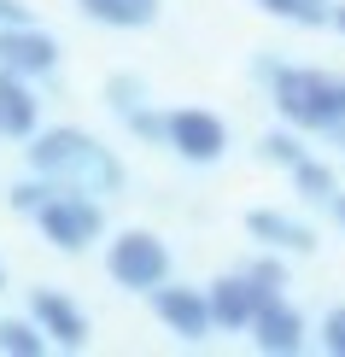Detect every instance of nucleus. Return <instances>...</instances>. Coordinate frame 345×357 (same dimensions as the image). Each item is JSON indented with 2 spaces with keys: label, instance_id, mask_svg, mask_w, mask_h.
<instances>
[{
  "label": "nucleus",
  "instance_id": "23",
  "mask_svg": "<svg viewBox=\"0 0 345 357\" xmlns=\"http://www.w3.org/2000/svg\"><path fill=\"white\" fill-rule=\"evenodd\" d=\"M0 287H6V264H0Z\"/></svg>",
  "mask_w": 345,
  "mask_h": 357
},
{
  "label": "nucleus",
  "instance_id": "20",
  "mask_svg": "<svg viewBox=\"0 0 345 357\" xmlns=\"http://www.w3.org/2000/svg\"><path fill=\"white\" fill-rule=\"evenodd\" d=\"M322 346L334 351V357H345V305H334V310L322 317Z\"/></svg>",
  "mask_w": 345,
  "mask_h": 357
},
{
  "label": "nucleus",
  "instance_id": "14",
  "mask_svg": "<svg viewBox=\"0 0 345 357\" xmlns=\"http://www.w3.org/2000/svg\"><path fill=\"white\" fill-rule=\"evenodd\" d=\"M158 6L164 0H77V12L100 29H146L158 24Z\"/></svg>",
  "mask_w": 345,
  "mask_h": 357
},
{
  "label": "nucleus",
  "instance_id": "17",
  "mask_svg": "<svg viewBox=\"0 0 345 357\" xmlns=\"http://www.w3.org/2000/svg\"><path fill=\"white\" fill-rule=\"evenodd\" d=\"M287 176H293V188L305 193V199H316V205H334L339 182H334V170H328V165H316V158H305V165H293Z\"/></svg>",
  "mask_w": 345,
  "mask_h": 357
},
{
  "label": "nucleus",
  "instance_id": "9",
  "mask_svg": "<svg viewBox=\"0 0 345 357\" xmlns=\"http://www.w3.org/2000/svg\"><path fill=\"white\" fill-rule=\"evenodd\" d=\"M29 317L41 322V334L53 340L59 351H82L88 346V310L59 287H36L29 293Z\"/></svg>",
  "mask_w": 345,
  "mask_h": 357
},
{
  "label": "nucleus",
  "instance_id": "12",
  "mask_svg": "<svg viewBox=\"0 0 345 357\" xmlns=\"http://www.w3.org/2000/svg\"><path fill=\"white\" fill-rule=\"evenodd\" d=\"M252 346L269 351V357H293L298 346H305V317H298V310L275 293V299L252 317Z\"/></svg>",
  "mask_w": 345,
  "mask_h": 357
},
{
  "label": "nucleus",
  "instance_id": "7",
  "mask_svg": "<svg viewBox=\"0 0 345 357\" xmlns=\"http://www.w3.org/2000/svg\"><path fill=\"white\" fill-rule=\"evenodd\" d=\"M153 299V310H158V322L170 328L176 340H187V346H199V340H211V328H217V317H211V293L205 287H153L146 293Z\"/></svg>",
  "mask_w": 345,
  "mask_h": 357
},
{
  "label": "nucleus",
  "instance_id": "4",
  "mask_svg": "<svg viewBox=\"0 0 345 357\" xmlns=\"http://www.w3.org/2000/svg\"><path fill=\"white\" fill-rule=\"evenodd\" d=\"M106 275L129 293H153L170 281V246L158 241L153 229H123L106 246Z\"/></svg>",
  "mask_w": 345,
  "mask_h": 357
},
{
  "label": "nucleus",
  "instance_id": "3",
  "mask_svg": "<svg viewBox=\"0 0 345 357\" xmlns=\"http://www.w3.org/2000/svg\"><path fill=\"white\" fill-rule=\"evenodd\" d=\"M36 229H41V241H47L53 252L77 258V252H88L100 234H106V211H100L94 193H82V188H59L53 199L36 211Z\"/></svg>",
  "mask_w": 345,
  "mask_h": 357
},
{
  "label": "nucleus",
  "instance_id": "16",
  "mask_svg": "<svg viewBox=\"0 0 345 357\" xmlns=\"http://www.w3.org/2000/svg\"><path fill=\"white\" fill-rule=\"evenodd\" d=\"M53 346V340L47 334H41V322L36 317H6V322H0V351H6V357H41V351H47Z\"/></svg>",
  "mask_w": 345,
  "mask_h": 357
},
{
  "label": "nucleus",
  "instance_id": "6",
  "mask_svg": "<svg viewBox=\"0 0 345 357\" xmlns=\"http://www.w3.org/2000/svg\"><path fill=\"white\" fill-rule=\"evenodd\" d=\"M205 293H211V317H217V328H229V334H234V328H252V317H258V310L275 299V287H269V281L252 270V264H246V270L217 275Z\"/></svg>",
  "mask_w": 345,
  "mask_h": 357
},
{
  "label": "nucleus",
  "instance_id": "1",
  "mask_svg": "<svg viewBox=\"0 0 345 357\" xmlns=\"http://www.w3.org/2000/svg\"><path fill=\"white\" fill-rule=\"evenodd\" d=\"M24 158H29L36 176H47L59 188H82V193H94V199H112V193H123V182H129L123 158H117L106 141H94L88 129H70V123L36 129V135L24 141Z\"/></svg>",
  "mask_w": 345,
  "mask_h": 357
},
{
  "label": "nucleus",
  "instance_id": "19",
  "mask_svg": "<svg viewBox=\"0 0 345 357\" xmlns=\"http://www.w3.org/2000/svg\"><path fill=\"white\" fill-rule=\"evenodd\" d=\"M263 158L269 165H281V170H293V165H305V146H298V135H287V129H269L263 135Z\"/></svg>",
  "mask_w": 345,
  "mask_h": 357
},
{
  "label": "nucleus",
  "instance_id": "13",
  "mask_svg": "<svg viewBox=\"0 0 345 357\" xmlns=\"http://www.w3.org/2000/svg\"><path fill=\"white\" fill-rule=\"evenodd\" d=\"M246 234L269 252H293V258H305V252H316V234H310V222H298L287 211H269V205H258V211H246Z\"/></svg>",
  "mask_w": 345,
  "mask_h": 357
},
{
  "label": "nucleus",
  "instance_id": "15",
  "mask_svg": "<svg viewBox=\"0 0 345 357\" xmlns=\"http://www.w3.org/2000/svg\"><path fill=\"white\" fill-rule=\"evenodd\" d=\"M252 6H263L269 18H281V24H298V29H328L334 24V0H252Z\"/></svg>",
  "mask_w": 345,
  "mask_h": 357
},
{
  "label": "nucleus",
  "instance_id": "18",
  "mask_svg": "<svg viewBox=\"0 0 345 357\" xmlns=\"http://www.w3.org/2000/svg\"><path fill=\"white\" fill-rule=\"evenodd\" d=\"M53 193H59V182H47V176H36V170H29V182L6 188V205H12V211H24V217H36L41 205L53 199Z\"/></svg>",
  "mask_w": 345,
  "mask_h": 357
},
{
  "label": "nucleus",
  "instance_id": "5",
  "mask_svg": "<svg viewBox=\"0 0 345 357\" xmlns=\"http://www.w3.org/2000/svg\"><path fill=\"white\" fill-rule=\"evenodd\" d=\"M164 146H170L182 165H217L229 153V123L205 106H182L170 112V129H164Z\"/></svg>",
  "mask_w": 345,
  "mask_h": 357
},
{
  "label": "nucleus",
  "instance_id": "22",
  "mask_svg": "<svg viewBox=\"0 0 345 357\" xmlns=\"http://www.w3.org/2000/svg\"><path fill=\"white\" fill-rule=\"evenodd\" d=\"M334 24H339V29H345V6H339V12H334Z\"/></svg>",
  "mask_w": 345,
  "mask_h": 357
},
{
  "label": "nucleus",
  "instance_id": "10",
  "mask_svg": "<svg viewBox=\"0 0 345 357\" xmlns=\"http://www.w3.org/2000/svg\"><path fill=\"white\" fill-rule=\"evenodd\" d=\"M106 106L117 112V123H123L129 135H141V141L164 146V129H170V112H153V106H146V82H141V77L117 70V77L106 82Z\"/></svg>",
  "mask_w": 345,
  "mask_h": 357
},
{
  "label": "nucleus",
  "instance_id": "11",
  "mask_svg": "<svg viewBox=\"0 0 345 357\" xmlns=\"http://www.w3.org/2000/svg\"><path fill=\"white\" fill-rule=\"evenodd\" d=\"M36 129H41L36 88H29V77H18V70L0 65V141H29Z\"/></svg>",
  "mask_w": 345,
  "mask_h": 357
},
{
  "label": "nucleus",
  "instance_id": "2",
  "mask_svg": "<svg viewBox=\"0 0 345 357\" xmlns=\"http://www.w3.org/2000/svg\"><path fill=\"white\" fill-rule=\"evenodd\" d=\"M269 100L287 117L293 129H310V135H345V77L322 65H263Z\"/></svg>",
  "mask_w": 345,
  "mask_h": 357
},
{
  "label": "nucleus",
  "instance_id": "8",
  "mask_svg": "<svg viewBox=\"0 0 345 357\" xmlns=\"http://www.w3.org/2000/svg\"><path fill=\"white\" fill-rule=\"evenodd\" d=\"M0 65L18 70V77H53L59 70V36H47L36 18L24 24H0Z\"/></svg>",
  "mask_w": 345,
  "mask_h": 357
},
{
  "label": "nucleus",
  "instance_id": "21",
  "mask_svg": "<svg viewBox=\"0 0 345 357\" xmlns=\"http://www.w3.org/2000/svg\"><path fill=\"white\" fill-rule=\"evenodd\" d=\"M334 217H339V229H345V193H334Z\"/></svg>",
  "mask_w": 345,
  "mask_h": 357
}]
</instances>
